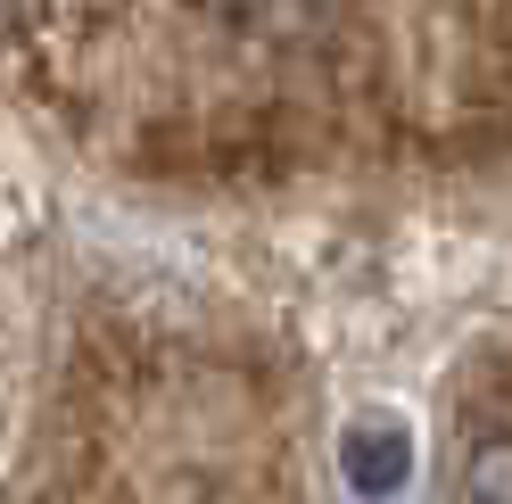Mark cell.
<instances>
[{"label":"cell","instance_id":"obj_2","mask_svg":"<svg viewBox=\"0 0 512 504\" xmlns=\"http://www.w3.org/2000/svg\"><path fill=\"white\" fill-rule=\"evenodd\" d=\"M455 504H512V430H479L463 447Z\"/></svg>","mask_w":512,"mask_h":504},{"label":"cell","instance_id":"obj_1","mask_svg":"<svg viewBox=\"0 0 512 504\" xmlns=\"http://www.w3.org/2000/svg\"><path fill=\"white\" fill-rule=\"evenodd\" d=\"M331 463H339V488L356 504H397L413 480H422V438L397 405H356L331 438Z\"/></svg>","mask_w":512,"mask_h":504}]
</instances>
